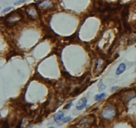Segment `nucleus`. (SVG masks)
I'll use <instances>...</instances> for the list:
<instances>
[{
	"mask_svg": "<svg viewBox=\"0 0 136 128\" xmlns=\"http://www.w3.org/2000/svg\"><path fill=\"white\" fill-rule=\"evenodd\" d=\"M64 116H65L64 113H63V112H59L55 115V117H54V120H55V122H60V121H62V120H63V118L65 117Z\"/></svg>",
	"mask_w": 136,
	"mask_h": 128,
	"instance_id": "nucleus-4",
	"label": "nucleus"
},
{
	"mask_svg": "<svg viewBox=\"0 0 136 128\" xmlns=\"http://www.w3.org/2000/svg\"><path fill=\"white\" fill-rule=\"evenodd\" d=\"M106 96V94L105 93H100L95 96V100L96 101H100V100H102Z\"/></svg>",
	"mask_w": 136,
	"mask_h": 128,
	"instance_id": "nucleus-5",
	"label": "nucleus"
},
{
	"mask_svg": "<svg viewBox=\"0 0 136 128\" xmlns=\"http://www.w3.org/2000/svg\"><path fill=\"white\" fill-rule=\"evenodd\" d=\"M135 70H136V69H135Z\"/></svg>",
	"mask_w": 136,
	"mask_h": 128,
	"instance_id": "nucleus-15",
	"label": "nucleus"
},
{
	"mask_svg": "<svg viewBox=\"0 0 136 128\" xmlns=\"http://www.w3.org/2000/svg\"><path fill=\"white\" fill-rule=\"evenodd\" d=\"M27 1H29V0H18V1L15 2V3H14V4H15V5H20V4H21V3H25V2H27Z\"/></svg>",
	"mask_w": 136,
	"mask_h": 128,
	"instance_id": "nucleus-8",
	"label": "nucleus"
},
{
	"mask_svg": "<svg viewBox=\"0 0 136 128\" xmlns=\"http://www.w3.org/2000/svg\"><path fill=\"white\" fill-rule=\"evenodd\" d=\"M13 7H6V8H5L4 9H3L2 11V14H3V13H7V12H9V11H11V9H13Z\"/></svg>",
	"mask_w": 136,
	"mask_h": 128,
	"instance_id": "nucleus-6",
	"label": "nucleus"
},
{
	"mask_svg": "<svg viewBox=\"0 0 136 128\" xmlns=\"http://www.w3.org/2000/svg\"><path fill=\"white\" fill-rule=\"evenodd\" d=\"M116 89H118V86H114V87H112V88L111 89L112 91H114V90H116Z\"/></svg>",
	"mask_w": 136,
	"mask_h": 128,
	"instance_id": "nucleus-12",
	"label": "nucleus"
},
{
	"mask_svg": "<svg viewBox=\"0 0 136 128\" xmlns=\"http://www.w3.org/2000/svg\"><path fill=\"white\" fill-rule=\"evenodd\" d=\"M34 1H35V2H39L40 0H34Z\"/></svg>",
	"mask_w": 136,
	"mask_h": 128,
	"instance_id": "nucleus-13",
	"label": "nucleus"
},
{
	"mask_svg": "<svg viewBox=\"0 0 136 128\" xmlns=\"http://www.w3.org/2000/svg\"><path fill=\"white\" fill-rule=\"evenodd\" d=\"M71 120H72L71 117L68 116V117H64L63 120H62V122H63V123H66V122H70V121H71Z\"/></svg>",
	"mask_w": 136,
	"mask_h": 128,
	"instance_id": "nucleus-7",
	"label": "nucleus"
},
{
	"mask_svg": "<svg viewBox=\"0 0 136 128\" xmlns=\"http://www.w3.org/2000/svg\"><path fill=\"white\" fill-rule=\"evenodd\" d=\"M49 5H51V3L49 2H45L42 3L41 6L42 7H48Z\"/></svg>",
	"mask_w": 136,
	"mask_h": 128,
	"instance_id": "nucleus-9",
	"label": "nucleus"
},
{
	"mask_svg": "<svg viewBox=\"0 0 136 128\" xmlns=\"http://www.w3.org/2000/svg\"><path fill=\"white\" fill-rule=\"evenodd\" d=\"M48 128H55V127H50Z\"/></svg>",
	"mask_w": 136,
	"mask_h": 128,
	"instance_id": "nucleus-14",
	"label": "nucleus"
},
{
	"mask_svg": "<svg viewBox=\"0 0 136 128\" xmlns=\"http://www.w3.org/2000/svg\"><path fill=\"white\" fill-rule=\"evenodd\" d=\"M72 104V102H70V103H68V104H67V105H66V106L65 107V110H68V109H70V107H71Z\"/></svg>",
	"mask_w": 136,
	"mask_h": 128,
	"instance_id": "nucleus-10",
	"label": "nucleus"
},
{
	"mask_svg": "<svg viewBox=\"0 0 136 128\" xmlns=\"http://www.w3.org/2000/svg\"><path fill=\"white\" fill-rule=\"evenodd\" d=\"M126 69V65L124 63H121L118 66V69L116 70V75H121V73H123L125 72V70Z\"/></svg>",
	"mask_w": 136,
	"mask_h": 128,
	"instance_id": "nucleus-3",
	"label": "nucleus"
},
{
	"mask_svg": "<svg viewBox=\"0 0 136 128\" xmlns=\"http://www.w3.org/2000/svg\"><path fill=\"white\" fill-rule=\"evenodd\" d=\"M87 105V99L86 97H82L81 100H80L76 105V109L78 110H82Z\"/></svg>",
	"mask_w": 136,
	"mask_h": 128,
	"instance_id": "nucleus-1",
	"label": "nucleus"
},
{
	"mask_svg": "<svg viewBox=\"0 0 136 128\" xmlns=\"http://www.w3.org/2000/svg\"><path fill=\"white\" fill-rule=\"evenodd\" d=\"M103 115L105 118H111L114 115V110L111 107H109V109H106V112H103Z\"/></svg>",
	"mask_w": 136,
	"mask_h": 128,
	"instance_id": "nucleus-2",
	"label": "nucleus"
},
{
	"mask_svg": "<svg viewBox=\"0 0 136 128\" xmlns=\"http://www.w3.org/2000/svg\"><path fill=\"white\" fill-rule=\"evenodd\" d=\"M101 83H102V87H99V90H100H100H104V89L106 88V86H105L104 85H103L102 82H101Z\"/></svg>",
	"mask_w": 136,
	"mask_h": 128,
	"instance_id": "nucleus-11",
	"label": "nucleus"
}]
</instances>
